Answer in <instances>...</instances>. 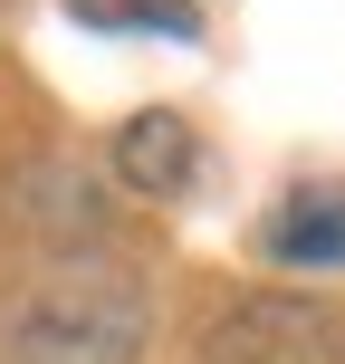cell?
<instances>
[{"instance_id":"1","label":"cell","mask_w":345,"mask_h":364,"mask_svg":"<svg viewBox=\"0 0 345 364\" xmlns=\"http://www.w3.org/2000/svg\"><path fill=\"white\" fill-rule=\"evenodd\" d=\"M144 278L106 269V259H77L48 269L29 297H10L0 316V364H134L144 355Z\"/></svg>"},{"instance_id":"2","label":"cell","mask_w":345,"mask_h":364,"mask_svg":"<svg viewBox=\"0 0 345 364\" xmlns=\"http://www.w3.org/2000/svg\"><path fill=\"white\" fill-rule=\"evenodd\" d=\"M201 364H345V326L307 297H240L211 316Z\"/></svg>"},{"instance_id":"3","label":"cell","mask_w":345,"mask_h":364,"mask_svg":"<svg viewBox=\"0 0 345 364\" xmlns=\"http://www.w3.org/2000/svg\"><path fill=\"white\" fill-rule=\"evenodd\" d=\"M192 164H201V134L182 125V115H125L115 125V182L125 192H144V201H173V192H192Z\"/></svg>"},{"instance_id":"4","label":"cell","mask_w":345,"mask_h":364,"mask_svg":"<svg viewBox=\"0 0 345 364\" xmlns=\"http://www.w3.org/2000/svg\"><path fill=\"white\" fill-rule=\"evenodd\" d=\"M259 250H269L278 269H345V182H297L269 211Z\"/></svg>"},{"instance_id":"5","label":"cell","mask_w":345,"mask_h":364,"mask_svg":"<svg viewBox=\"0 0 345 364\" xmlns=\"http://www.w3.org/2000/svg\"><path fill=\"white\" fill-rule=\"evenodd\" d=\"M77 19H96V29H164V38H192L201 10L192 0H68Z\"/></svg>"}]
</instances>
